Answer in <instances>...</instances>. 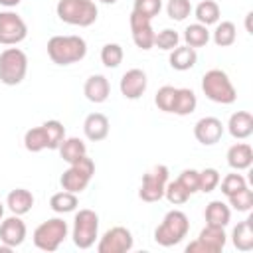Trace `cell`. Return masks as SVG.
<instances>
[{"mask_svg": "<svg viewBox=\"0 0 253 253\" xmlns=\"http://www.w3.org/2000/svg\"><path fill=\"white\" fill-rule=\"evenodd\" d=\"M87 43L81 36H53L47 42V55L55 65H71L85 57Z\"/></svg>", "mask_w": 253, "mask_h": 253, "instance_id": "obj_1", "label": "cell"}, {"mask_svg": "<svg viewBox=\"0 0 253 253\" xmlns=\"http://www.w3.org/2000/svg\"><path fill=\"white\" fill-rule=\"evenodd\" d=\"M57 18L69 26L87 28L97 22L99 10L93 0H59L55 6Z\"/></svg>", "mask_w": 253, "mask_h": 253, "instance_id": "obj_2", "label": "cell"}, {"mask_svg": "<svg viewBox=\"0 0 253 253\" xmlns=\"http://www.w3.org/2000/svg\"><path fill=\"white\" fill-rule=\"evenodd\" d=\"M188 229H190L188 215L180 210H170L160 221V225L154 229V241L162 247H172L188 235Z\"/></svg>", "mask_w": 253, "mask_h": 253, "instance_id": "obj_3", "label": "cell"}, {"mask_svg": "<svg viewBox=\"0 0 253 253\" xmlns=\"http://www.w3.org/2000/svg\"><path fill=\"white\" fill-rule=\"evenodd\" d=\"M202 91L204 95L219 105H231L237 99V91L229 81L227 73L221 69H210L202 77Z\"/></svg>", "mask_w": 253, "mask_h": 253, "instance_id": "obj_4", "label": "cell"}, {"mask_svg": "<svg viewBox=\"0 0 253 253\" xmlns=\"http://www.w3.org/2000/svg\"><path fill=\"white\" fill-rule=\"evenodd\" d=\"M28 73V55L20 47H6L0 53V81L4 85H20Z\"/></svg>", "mask_w": 253, "mask_h": 253, "instance_id": "obj_5", "label": "cell"}, {"mask_svg": "<svg viewBox=\"0 0 253 253\" xmlns=\"http://www.w3.org/2000/svg\"><path fill=\"white\" fill-rule=\"evenodd\" d=\"M93 174H95V162L85 154V156H81L79 160H75L73 164H69V168L61 174L59 184H61V188L67 190V192L81 194V192L89 186Z\"/></svg>", "mask_w": 253, "mask_h": 253, "instance_id": "obj_6", "label": "cell"}, {"mask_svg": "<svg viewBox=\"0 0 253 253\" xmlns=\"http://www.w3.org/2000/svg\"><path fill=\"white\" fill-rule=\"evenodd\" d=\"M67 237V223L61 217H51L34 229V245L42 251H57L61 241Z\"/></svg>", "mask_w": 253, "mask_h": 253, "instance_id": "obj_7", "label": "cell"}, {"mask_svg": "<svg viewBox=\"0 0 253 253\" xmlns=\"http://www.w3.org/2000/svg\"><path fill=\"white\" fill-rule=\"evenodd\" d=\"M99 233V215L93 210H79L73 219V243L79 249H89Z\"/></svg>", "mask_w": 253, "mask_h": 253, "instance_id": "obj_8", "label": "cell"}, {"mask_svg": "<svg viewBox=\"0 0 253 253\" xmlns=\"http://www.w3.org/2000/svg\"><path fill=\"white\" fill-rule=\"evenodd\" d=\"M168 166L164 164H156L152 166L148 172H144L142 176V184L138 190V198L142 202H158L164 198V188L168 182Z\"/></svg>", "mask_w": 253, "mask_h": 253, "instance_id": "obj_9", "label": "cell"}, {"mask_svg": "<svg viewBox=\"0 0 253 253\" xmlns=\"http://www.w3.org/2000/svg\"><path fill=\"white\" fill-rule=\"evenodd\" d=\"M28 36V26L16 12H0V43L2 45H16L24 42Z\"/></svg>", "mask_w": 253, "mask_h": 253, "instance_id": "obj_10", "label": "cell"}, {"mask_svg": "<svg viewBox=\"0 0 253 253\" xmlns=\"http://www.w3.org/2000/svg\"><path fill=\"white\" fill-rule=\"evenodd\" d=\"M132 233L126 227H111L103 233V237L97 243V251L99 253H126L132 249Z\"/></svg>", "mask_w": 253, "mask_h": 253, "instance_id": "obj_11", "label": "cell"}, {"mask_svg": "<svg viewBox=\"0 0 253 253\" xmlns=\"http://www.w3.org/2000/svg\"><path fill=\"white\" fill-rule=\"evenodd\" d=\"M130 34H132V42L136 43V47L140 49H150L154 45V30H152V24L148 18L136 14V12H130Z\"/></svg>", "mask_w": 253, "mask_h": 253, "instance_id": "obj_12", "label": "cell"}, {"mask_svg": "<svg viewBox=\"0 0 253 253\" xmlns=\"http://www.w3.org/2000/svg\"><path fill=\"white\" fill-rule=\"evenodd\" d=\"M146 85H148V79H146V73L142 69H128L123 77H121V83H119V89L123 93L125 99H138L142 97V93L146 91Z\"/></svg>", "mask_w": 253, "mask_h": 253, "instance_id": "obj_13", "label": "cell"}, {"mask_svg": "<svg viewBox=\"0 0 253 253\" xmlns=\"http://www.w3.org/2000/svg\"><path fill=\"white\" fill-rule=\"evenodd\" d=\"M221 134H223V125L215 117H204L194 125V136L204 146H211V144L219 142Z\"/></svg>", "mask_w": 253, "mask_h": 253, "instance_id": "obj_14", "label": "cell"}, {"mask_svg": "<svg viewBox=\"0 0 253 253\" xmlns=\"http://www.w3.org/2000/svg\"><path fill=\"white\" fill-rule=\"evenodd\" d=\"M26 239V223L20 219V215H10L6 219H2L0 223V241L10 245L12 249L22 245Z\"/></svg>", "mask_w": 253, "mask_h": 253, "instance_id": "obj_15", "label": "cell"}, {"mask_svg": "<svg viewBox=\"0 0 253 253\" xmlns=\"http://www.w3.org/2000/svg\"><path fill=\"white\" fill-rule=\"evenodd\" d=\"M83 132L89 140L99 142L109 134V119L103 113H91L83 121Z\"/></svg>", "mask_w": 253, "mask_h": 253, "instance_id": "obj_16", "label": "cell"}, {"mask_svg": "<svg viewBox=\"0 0 253 253\" xmlns=\"http://www.w3.org/2000/svg\"><path fill=\"white\" fill-rule=\"evenodd\" d=\"M83 93L91 103H105L109 99L111 85L105 75H91L83 85Z\"/></svg>", "mask_w": 253, "mask_h": 253, "instance_id": "obj_17", "label": "cell"}, {"mask_svg": "<svg viewBox=\"0 0 253 253\" xmlns=\"http://www.w3.org/2000/svg\"><path fill=\"white\" fill-rule=\"evenodd\" d=\"M227 130L233 138H247L253 134V115L249 111H237L229 117V123H227Z\"/></svg>", "mask_w": 253, "mask_h": 253, "instance_id": "obj_18", "label": "cell"}, {"mask_svg": "<svg viewBox=\"0 0 253 253\" xmlns=\"http://www.w3.org/2000/svg\"><path fill=\"white\" fill-rule=\"evenodd\" d=\"M227 164L233 170H247L253 164V148L247 142H237L227 150Z\"/></svg>", "mask_w": 253, "mask_h": 253, "instance_id": "obj_19", "label": "cell"}, {"mask_svg": "<svg viewBox=\"0 0 253 253\" xmlns=\"http://www.w3.org/2000/svg\"><path fill=\"white\" fill-rule=\"evenodd\" d=\"M198 239L206 245L208 253H219L225 247L227 235H225L223 227H219V225H208L206 223V227L200 231V237Z\"/></svg>", "mask_w": 253, "mask_h": 253, "instance_id": "obj_20", "label": "cell"}, {"mask_svg": "<svg viewBox=\"0 0 253 253\" xmlns=\"http://www.w3.org/2000/svg\"><path fill=\"white\" fill-rule=\"evenodd\" d=\"M168 61H170V67H172V69H176V71H186V69H192V67L196 65L198 53H196V49L190 47V45H178V47H174V49L170 51Z\"/></svg>", "mask_w": 253, "mask_h": 253, "instance_id": "obj_21", "label": "cell"}, {"mask_svg": "<svg viewBox=\"0 0 253 253\" xmlns=\"http://www.w3.org/2000/svg\"><path fill=\"white\" fill-rule=\"evenodd\" d=\"M6 206H8V210H10L12 213L24 215V213H28V211L32 210V206H34V196H32V192L26 190V188H16V190H12V192L8 194Z\"/></svg>", "mask_w": 253, "mask_h": 253, "instance_id": "obj_22", "label": "cell"}, {"mask_svg": "<svg viewBox=\"0 0 253 253\" xmlns=\"http://www.w3.org/2000/svg\"><path fill=\"white\" fill-rule=\"evenodd\" d=\"M251 217L239 221L233 231H231V241H233V247L239 249V251H251L253 249V229H251Z\"/></svg>", "mask_w": 253, "mask_h": 253, "instance_id": "obj_23", "label": "cell"}, {"mask_svg": "<svg viewBox=\"0 0 253 253\" xmlns=\"http://www.w3.org/2000/svg\"><path fill=\"white\" fill-rule=\"evenodd\" d=\"M206 223L208 225H219V227H225L229 223V217H231V211L229 208L221 202V200H213L206 206Z\"/></svg>", "mask_w": 253, "mask_h": 253, "instance_id": "obj_24", "label": "cell"}, {"mask_svg": "<svg viewBox=\"0 0 253 253\" xmlns=\"http://www.w3.org/2000/svg\"><path fill=\"white\" fill-rule=\"evenodd\" d=\"M57 150H59L61 158H63L67 164H73L75 160H79L81 156L87 154V146H85V142H83L81 138H77V136L63 138V142L59 144Z\"/></svg>", "mask_w": 253, "mask_h": 253, "instance_id": "obj_25", "label": "cell"}, {"mask_svg": "<svg viewBox=\"0 0 253 253\" xmlns=\"http://www.w3.org/2000/svg\"><path fill=\"white\" fill-rule=\"evenodd\" d=\"M196 105H198L196 93L192 89H188V87H182L176 93V101H174L172 113L174 115H180V117H186V115H190V113L196 111Z\"/></svg>", "mask_w": 253, "mask_h": 253, "instance_id": "obj_26", "label": "cell"}, {"mask_svg": "<svg viewBox=\"0 0 253 253\" xmlns=\"http://www.w3.org/2000/svg\"><path fill=\"white\" fill-rule=\"evenodd\" d=\"M77 204H79L77 194L67 192V190L57 192V194H53V196L49 198V208H51L55 213H69V211H73V210L77 208Z\"/></svg>", "mask_w": 253, "mask_h": 253, "instance_id": "obj_27", "label": "cell"}, {"mask_svg": "<svg viewBox=\"0 0 253 253\" xmlns=\"http://www.w3.org/2000/svg\"><path fill=\"white\" fill-rule=\"evenodd\" d=\"M219 16H221L219 6L213 0H202L196 6V20H198V24H204V26L217 24L219 22Z\"/></svg>", "mask_w": 253, "mask_h": 253, "instance_id": "obj_28", "label": "cell"}, {"mask_svg": "<svg viewBox=\"0 0 253 253\" xmlns=\"http://www.w3.org/2000/svg\"><path fill=\"white\" fill-rule=\"evenodd\" d=\"M184 42L186 45L190 47H204L208 42H210V32H208V26L204 24H190L186 30H184Z\"/></svg>", "mask_w": 253, "mask_h": 253, "instance_id": "obj_29", "label": "cell"}, {"mask_svg": "<svg viewBox=\"0 0 253 253\" xmlns=\"http://www.w3.org/2000/svg\"><path fill=\"white\" fill-rule=\"evenodd\" d=\"M24 146L30 152H42V150L47 148V134H45L43 125L26 130V134H24Z\"/></svg>", "mask_w": 253, "mask_h": 253, "instance_id": "obj_30", "label": "cell"}, {"mask_svg": "<svg viewBox=\"0 0 253 253\" xmlns=\"http://www.w3.org/2000/svg\"><path fill=\"white\" fill-rule=\"evenodd\" d=\"M235 38H237V30H235V24L233 22H221L213 30V42L219 47L231 45L235 42Z\"/></svg>", "mask_w": 253, "mask_h": 253, "instance_id": "obj_31", "label": "cell"}, {"mask_svg": "<svg viewBox=\"0 0 253 253\" xmlns=\"http://www.w3.org/2000/svg\"><path fill=\"white\" fill-rule=\"evenodd\" d=\"M43 128H45V134H47V148L49 150H57L59 144L65 138V126L59 121H45Z\"/></svg>", "mask_w": 253, "mask_h": 253, "instance_id": "obj_32", "label": "cell"}, {"mask_svg": "<svg viewBox=\"0 0 253 253\" xmlns=\"http://www.w3.org/2000/svg\"><path fill=\"white\" fill-rule=\"evenodd\" d=\"M101 61L109 69L119 67L123 63V47L119 43H105L101 49Z\"/></svg>", "mask_w": 253, "mask_h": 253, "instance_id": "obj_33", "label": "cell"}, {"mask_svg": "<svg viewBox=\"0 0 253 253\" xmlns=\"http://www.w3.org/2000/svg\"><path fill=\"white\" fill-rule=\"evenodd\" d=\"M176 93H178V89L172 87V85H164V87H160V89L156 91V97H154L156 107H158L160 111H164V113H172V109H174V101H176Z\"/></svg>", "mask_w": 253, "mask_h": 253, "instance_id": "obj_34", "label": "cell"}, {"mask_svg": "<svg viewBox=\"0 0 253 253\" xmlns=\"http://www.w3.org/2000/svg\"><path fill=\"white\" fill-rule=\"evenodd\" d=\"M192 194L178 182V180H174V182H166V188H164V198L170 202V204H174V206H180V204H186L188 202V198H190Z\"/></svg>", "mask_w": 253, "mask_h": 253, "instance_id": "obj_35", "label": "cell"}, {"mask_svg": "<svg viewBox=\"0 0 253 253\" xmlns=\"http://www.w3.org/2000/svg\"><path fill=\"white\" fill-rule=\"evenodd\" d=\"M227 200H229V206L233 210H237V211H249L253 208V192L247 186L241 188L239 192L227 196Z\"/></svg>", "mask_w": 253, "mask_h": 253, "instance_id": "obj_36", "label": "cell"}, {"mask_svg": "<svg viewBox=\"0 0 253 253\" xmlns=\"http://www.w3.org/2000/svg\"><path fill=\"white\" fill-rule=\"evenodd\" d=\"M166 12H168V18H170V20L182 22V20H186V18L190 16V12H192V2H190V0H168Z\"/></svg>", "mask_w": 253, "mask_h": 253, "instance_id": "obj_37", "label": "cell"}, {"mask_svg": "<svg viewBox=\"0 0 253 253\" xmlns=\"http://www.w3.org/2000/svg\"><path fill=\"white\" fill-rule=\"evenodd\" d=\"M178 42H180L178 32H174V30H170V28H164L162 32L154 34V45H156L158 49L172 51L174 47H178Z\"/></svg>", "mask_w": 253, "mask_h": 253, "instance_id": "obj_38", "label": "cell"}, {"mask_svg": "<svg viewBox=\"0 0 253 253\" xmlns=\"http://www.w3.org/2000/svg\"><path fill=\"white\" fill-rule=\"evenodd\" d=\"M219 172L215 168H206L198 174V192H213L219 184Z\"/></svg>", "mask_w": 253, "mask_h": 253, "instance_id": "obj_39", "label": "cell"}, {"mask_svg": "<svg viewBox=\"0 0 253 253\" xmlns=\"http://www.w3.org/2000/svg\"><path fill=\"white\" fill-rule=\"evenodd\" d=\"M162 10V0H134V6H132V12L152 20L154 16H158Z\"/></svg>", "mask_w": 253, "mask_h": 253, "instance_id": "obj_40", "label": "cell"}, {"mask_svg": "<svg viewBox=\"0 0 253 253\" xmlns=\"http://www.w3.org/2000/svg\"><path fill=\"white\" fill-rule=\"evenodd\" d=\"M247 186V180L241 176V174H227L223 180H221V194L223 196H231L235 192H239L241 188Z\"/></svg>", "mask_w": 253, "mask_h": 253, "instance_id": "obj_41", "label": "cell"}, {"mask_svg": "<svg viewBox=\"0 0 253 253\" xmlns=\"http://www.w3.org/2000/svg\"><path fill=\"white\" fill-rule=\"evenodd\" d=\"M198 170H192V168H186V170H182L180 172V176H178V182L190 192V194H196L198 192Z\"/></svg>", "mask_w": 253, "mask_h": 253, "instance_id": "obj_42", "label": "cell"}, {"mask_svg": "<svg viewBox=\"0 0 253 253\" xmlns=\"http://www.w3.org/2000/svg\"><path fill=\"white\" fill-rule=\"evenodd\" d=\"M186 253H208V249H206V245L200 239H196V241L186 245Z\"/></svg>", "mask_w": 253, "mask_h": 253, "instance_id": "obj_43", "label": "cell"}, {"mask_svg": "<svg viewBox=\"0 0 253 253\" xmlns=\"http://www.w3.org/2000/svg\"><path fill=\"white\" fill-rule=\"evenodd\" d=\"M22 0H0V6H6V8H14L18 6Z\"/></svg>", "mask_w": 253, "mask_h": 253, "instance_id": "obj_44", "label": "cell"}, {"mask_svg": "<svg viewBox=\"0 0 253 253\" xmlns=\"http://www.w3.org/2000/svg\"><path fill=\"white\" fill-rule=\"evenodd\" d=\"M10 251H12V247H10V245H6V243H4V245H0V253H10Z\"/></svg>", "mask_w": 253, "mask_h": 253, "instance_id": "obj_45", "label": "cell"}, {"mask_svg": "<svg viewBox=\"0 0 253 253\" xmlns=\"http://www.w3.org/2000/svg\"><path fill=\"white\" fill-rule=\"evenodd\" d=\"M2 215H4V204L0 202V219H2Z\"/></svg>", "mask_w": 253, "mask_h": 253, "instance_id": "obj_46", "label": "cell"}, {"mask_svg": "<svg viewBox=\"0 0 253 253\" xmlns=\"http://www.w3.org/2000/svg\"><path fill=\"white\" fill-rule=\"evenodd\" d=\"M101 2H103V4H115L117 0H101Z\"/></svg>", "mask_w": 253, "mask_h": 253, "instance_id": "obj_47", "label": "cell"}]
</instances>
